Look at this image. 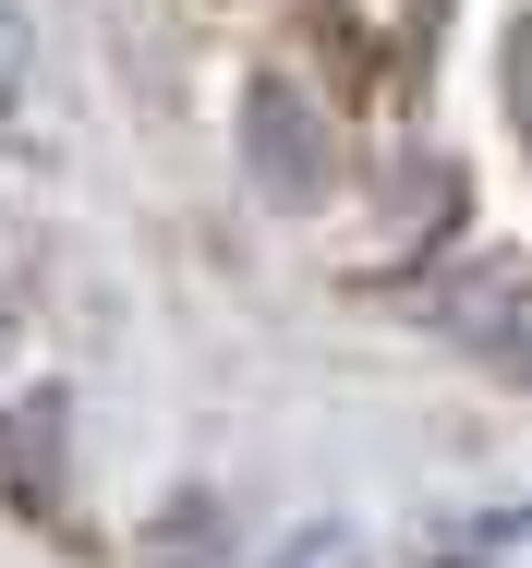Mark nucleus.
Wrapping results in <instances>:
<instances>
[{
  "mask_svg": "<svg viewBox=\"0 0 532 568\" xmlns=\"http://www.w3.org/2000/svg\"><path fill=\"white\" fill-rule=\"evenodd\" d=\"M242 158H254V182L279 194V206H315L327 194V145H315V110H303V85H254L242 98Z\"/></svg>",
  "mask_w": 532,
  "mask_h": 568,
  "instance_id": "obj_1",
  "label": "nucleus"
},
{
  "mask_svg": "<svg viewBox=\"0 0 532 568\" xmlns=\"http://www.w3.org/2000/svg\"><path fill=\"white\" fill-rule=\"evenodd\" d=\"M472 327L460 339L484 351V363H509V375H532V291H484V303H460Z\"/></svg>",
  "mask_w": 532,
  "mask_h": 568,
  "instance_id": "obj_2",
  "label": "nucleus"
},
{
  "mask_svg": "<svg viewBox=\"0 0 532 568\" xmlns=\"http://www.w3.org/2000/svg\"><path fill=\"white\" fill-rule=\"evenodd\" d=\"M279 568H363V545H351V532H303Z\"/></svg>",
  "mask_w": 532,
  "mask_h": 568,
  "instance_id": "obj_3",
  "label": "nucleus"
}]
</instances>
